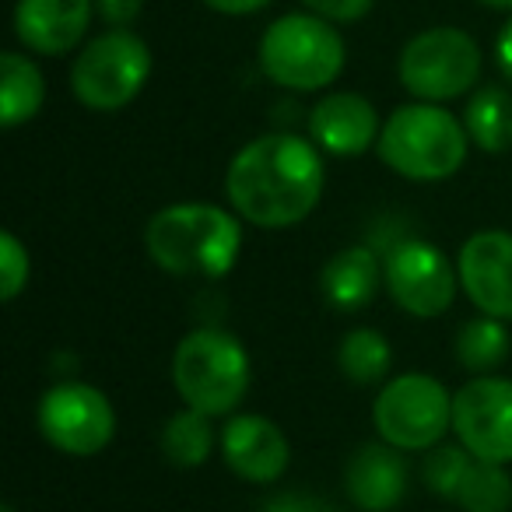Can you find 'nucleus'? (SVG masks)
<instances>
[{
  "mask_svg": "<svg viewBox=\"0 0 512 512\" xmlns=\"http://www.w3.org/2000/svg\"><path fill=\"white\" fill-rule=\"evenodd\" d=\"M323 158L299 134H264L242 144L225 172L228 204L256 228H288L323 197Z\"/></svg>",
  "mask_w": 512,
  "mask_h": 512,
  "instance_id": "f257e3e1",
  "label": "nucleus"
},
{
  "mask_svg": "<svg viewBox=\"0 0 512 512\" xmlns=\"http://www.w3.org/2000/svg\"><path fill=\"white\" fill-rule=\"evenodd\" d=\"M148 256L179 278H221L235 267L242 225L232 211L204 200L169 204L144 228Z\"/></svg>",
  "mask_w": 512,
  "mask_h": 512,
  "instance_id": "f03ea898",
  "label": "nucleus"
},
{
  "mask_svg": "<svg viewBox=\"0 0 512 512\" xmlns=\"http://www.w3.org/2000/svg\"><path fill=\"white\" fill-rule=\"evenodd\" d=\"M470 134L439 102H411L393 109L379 130V158L411 183L449 179L467 158Z\"/></svg>",
  "mask_w": 512,
  "mask_h": 512,
  "instance_id": "7ed1b4c3",
  "label": "nucleus"
},
{
  "mask_svg": "<svg viewBox=\"0 0 512 512\" xmlns=\"http://www.w3.org/2000/svg\"><path fill=\"white\" fill-rule=\"evenodd\" d=\"M249 379H253V365H249L246 348L239 344V337L225 334V330H190L172 355L176 393L186 407L207 414V418L232 414L246 400Z\"/></svg>",
  "mask_w": 512,
  "mask_h": 512,
  "instance_id": "20e7f679",
  "label": "nucleus"
},
{
  "mask_svg": "<svg viewBox=\"0 0 512 512\" xmlns=\"http://www.w3.org/2000/svg\"><path fill=\"white\" fill-rule=\"evenodd\" d=\"M344 39L320 15H285L260 39V71L288 92H320L344 71Z\"/></svg>",
  "mask_w": 512,
  "mask_h": 512,
  "instance_id": "39448f33",
  "label": "nucleus"
},
{
  "mask_svg": "<svg viewBox=\"0 0 512 512\" xmlns=\"http://www.w3.org/2000/svg\"><path fill=\"white\" fill-rule=\"evenodd\" d=\"M151 50L130 29H109L78 53L71 67V92L95 113H116L130 106L148 85Z\"/></svg>",
  "mask_w": 512,
  "mask_h": 512,
  "instance_id": "423d86ee",
  "label": "nucleus"
},
{
  "mask_svg": "<svg viewBox=\"0 0 512 512\" xmlns=\"http://www.w3.org/2000/svg\"><path fill=\"white\" fill-rule=\"evenodd\" d=\"M372 421H376L379 439L397 446L400 453L432 449L453 425V397L435 376L404 372L383 383L372 404Z\"/></svg>",
  "mask_w": 512,
  "mask_h": 512,
  "instance_id": "0eeeda50",
  "label": "nucleus"
},
{
  "mask_svg": "<svg viewBox=\"0 0 512 512\" xmlns=\"http://www.w3.org/2000/svg\"><path fill=\"white\" fill-rule=\"evenodd\" d=\"M400 85L418 102H449L467 95L481 78V50L463 29L435 25L400 50Z\"/></svg>",
  "mask_w": 512,
  "mask_h": 512,
  "instance_id": "6e6552de",
  "label": "nucleus"
},
{
  "mask_svg": "<svg viewBox=\"0 0 512 512\" xmlns=\"http://www.w3.org/2000/svg\"><path fill=\"white\" fill-rule=\"evenodd\" d=\"M39 432L71 456H95L113 442L116 411L102 390L88 383H57L39 400Z\"/></svg>",
  "mask_w": 512,
  "mask_h": 512,
  "instance_id": "1a4fd4ad",
  "label": "nucleus"
},
{
  "mask_svg": "<svg viewBox=\"0 0 512 512\" xmlns=\"http://www.w3.org/2000/svg\"><path fill=\"white\" fill-rule=\"evenodd\" d=\"M456 281L460 274L453 271L446 253L425 239L397 242L383 260V285L390 299L418 320H435L453 306Z\"/></svg>",
  "mask_w": 512,
  "mask_h": 512,
  "instance_id": "9d476101",
  "label": "nucleus"
},
{
  "mask_svg": "<svg viewBox=\"0 0 512 512\" xmlns=\"http://www.w3.org/2000/svg\"><path fill=\"white\" fill-rule=\"evenodd\" d=\"M453 432L474 460L512 463V379L477 376L453 397Z\"/></svg>",
  "mask_w": 512,
  "mask_h": 512,
  "instance_id": "9b49d317",
  "label": "nucleus"
},
{
  "mask_svg": "<svg viewBox=\"0 0 512 512\" xmlns=\"http://www.w3.org/2000/svg\"><path fill=\"white\" fill-rule=\"evenodd\" d=\"M456 274L477 313L512 320V232L502 228L474 232L463 242Z\"/></svg>",
  "mask_w": 512,
  "mask_h": 512,
  "instance_id": "f8f14e48",
  "label": "nucleus"
},
{
  "mask_svg": "<svg viewBox=\"0 0 512 512\" xmlns=\"http://www.w3.org/2000/svg\"><path fill=\"white\" fill-rule=\"evenodd\" d=\"M221 456L225 463L253 484H274L288 470V439L271 418L260 414H235L221 432Z\"/></svg>",
  "mask_w": 512,
  "mask_h": 512,
  "instance_id": "ddd939ff",
  "label": "nucleus"
},
{
  "mask_svg": "<svg viewBox=\"0 0 512 512\" xmlns=\"http://www.w3.org/2000/svg\"><path fill=\"white\" fill-rule=\"evenodd\" d=\"M95 0H18L15 36L43 57H60L81 46L92 25Z\"/></svg>",
  "mask_w": 512,
  "mask_h": 512,
  "instance_id": "4468645a",
  "label": "nucleus"
},
{
  "mask_svg": "<svg viewBox=\"0 0 512 512\" xmlns=\"http://www.w3.org/2000/svg\"><path fill=\"white\" fill-rule=\"evenodd\" d=\"M379 116L372 102L358 92H334L323 95L309 113V134L316 148L330 151L337 158H355L379 141Z\"/></svg>",
  "mask_w": 512,
  "mask_h": 512,
  "instance_id": "2eb2a0df",
  "label": "nucleus"
},
{
  "mask_svg": "<svg viewBox=\"0 0 512 512\" xmlns=\"http://www.w3.org/2000/svg\"><path fill=\"white\" fill-rule=\"evenodd\" d=\"M344 484H348L351 502L362 512H390L407 495V463L390 442H369L355 449Z\"/></svg>",
  "mask_w": 512,
  "mask_h": 512,
  "instance_id": "dca6fc26",
  "label": "nucleus"
},
{
  "mask_svg": "<svg viewBox=\"0 0 512 512\" xmlns=\"http://www.w3.org/2000/svg\"><path fill=\"white\" fill-rule=\"evenodd\" d=\"M383 285V267L369 246H348L323 264L320 292L337 313H358L376 299Z\"/></svg>",
  "mask_w": 512,
  "mask_h": 512,
  "instance_id": "f3484780",
  "label": "nucleus"
},
{
  "mask_svg": "<svg viewBox=\"0 0 512 512\" xmlns=\"http://www.w3.org/2000/svg\"><path fill=\"white\" fill-rule=\"evenodd\" d=\"M43 99V71L25 53H4L0 57V123L8 130L22 127L43 109Z\"/></svg>",
  "mask_w": 512,
  "mask_h": 512,
  "instance_id": "a211bd4d",
  "label": "nucleus"
},
{
  "mask_svg": "<svg viewBox=\"0 0 512 512\" xmlns=\"http://www.w3.org/2000/svg\"><path fill=\"white\" fill-rule=\"evenodd\" d=\"M463 127L481 151L505 155L512 148V92L498 85L477 88L463 113Z\"/></svg>",
  "mask_w": 512,
  "mask_h": 512,
  "instance_id": "6ab92c4d",
  "label": "nucleus"
},
{
  "mask_svg": "<svg viewBox=\"0 0 512 512\" xmlns=\"http://www.w3.org/2000/svg\"><path fill=\"white\" fill-rule=\"evenodd\" d=\"M393 362V348L379 330L355 327L344 334L341 348H337V365L355 386H376L386 379Z\"/></svg>",
  "mask_w": 512,
  "mask_h": 512,
  "instance_id": "aec40b11",
  "label": "nucleus"
},
{
  "mask_svg": "<svg viewBox=\"0 0 512 512\" xmlns=\"http://www.w3.org/2000/svg\"><path fill=\"white\" fill-rule=\"evenodd\" d=\"M211 449H214V428L207 414L186 407V411L172 414L165 421L162 453L169 463H176V467H200V463H207Z\"/></svg>",
  "mask_w": 512,
  "mask_h": 512,
  "instance_id": "412c9836",
  "label": "nucleus"
},
{
  "mask_svg": "<svg viewBox=\"0 0 512 512\" xmlns=\"http://www.w3.org/2000/svg\"><path fill=\"white\" fill-rule=\"evenodd\" d=\"M456 358H460L463 369L477 372V376L498 369L509 358V330H505V323L484 313L481 320H467L460 327V334H456Z\"/></svg>",
  "mask_w": 512,
  "mask_h": 512,
  "instance_id": "4be33fe9",
  "label": "nucleus"
},
{
  "mask_svg": "<svg viewBox=\"0 0 512 512\" xmlns=\"http://www.w3.org/2000/svg\"><path fill=\"white\" fill-rule=\"evenodd\" d=\"M463 512H509L512 505V477L502 463L470 460L463 484L453 498Z\"/></svg>",
  "mask_w": 512,
  "mask_h": 512,
  "instance_id": "5701e85b",
  "label": "nucleus"
},
{
  "mask_svg": "<svg viewBox=\"0 0 512 512\" xmlns=\"http://www.w3.org/2000/svg\"><path fill=\"white\" fill-rule=\"evenodd\" d=\"M470 460H474V456H470L463 446L432 449V453H428V460H425V470H421V474H425L428 491H432V495H439V498H456V491H460Z\"/></svg>",
  "mask_w": 512,
  "mask_h": 512,
  "instance_id": "b1692460",
  "label": "nucleus"
},
{
  "mask_svg": "<svg viewBox=\"0 0 512 512\" xmlns=\"http://www.w3.org/2000/svg\"><path fill=\"white\" fill-rule=\"evenodd\" d=\"M29 285V249L18 242L15 232H0V288L4 302H15Z\"/></svg>",
  "mask_w": 512,
  "mask_h": 512,
  "instance_id": "393cba45",
  "label": "nucleus"
},
{
  "mask_svg": "<svg viewBox=\"0 0 512 512\" xmlns=\"http://www.w3.org/2000/svg\"><path fill=\"white\" fill-rule=\"evenodd\" d=\"M302 4L309 8V15H320L334 25H351L369 15L376 0H302Z\"/></svg>",
  "mask_w": 512,
  "mask_h": 512,
  "instance_id": "a878e982",
  "label": "nucleus"
},
{
  "mask_svg": "<svg viewBox=\"0 0 512 512\" xmlns=\"http://www.w3.org/2000/svg\"><path fill=\"white\" fill-rule=\"evenodd\" d=\"M95 11H99L102 22L113 25V29H127L144 11V0H95Z\"/></svg>",
  "mask_w": 512,
  "mask_h": 512,
  "instance_id": "bb28decb",
  "label": "nucleus"
},
{
  "mask_svg": "<svg viewBox=\"0 0 512 512\" xmlns=\"http://www.w3.org/2000/svg\"><path fill=\"white\" fill-rule=\"evenodd\" d=\"M264 512H334L323 498L299 495V491H288V495H274L264 505Z\"/></svg>",
  "mask_w": 512,
  "mask_h": 512,
  "instance_id": "cd10ccee",
  "label": "nucleus"
},
{
  "mask_svg": "<svg viewBox=\"0 0 512 512\" xmlns=\"http://www.w3.org/2000/svg\"><path fill=\"white\" fill-rule=\"evenodd\" d=\"M204 4L218 15H253V11H264L271 0H204Z\"/></svg>",
  "mask_w": 512,
  "mask_h": 512,
  "instance_id": "c85d7f7f",
  "label": "nucleus"
},
{
  "mask_svg": "<svg viewBox=\"0 0 512 512\" xmlns=\"http://www.w3.org/2000/svg\"><path fill=\"white\" fill-rule=\"evenodd\" d=\"M495 57H498V67H502L505 81H509V85H512V18H509V22H505V29L498 32Z\"/></svg>",
  "mask_w": 512,
  "mask_h": 512,
  "instance_id": "c756f323",
  "label": "nucleus"
},
{
  "mask_svg": "<svg viewBox=\"0 0 512 512\" xmlns=\"http://www.w3.org/2000/svg\"><path fill=\"white\" fill-rule=\"evenodd\" d=\"M484 8H495V11H512V0H481Z\"/></svg>",
  "mask_w": 512,
  "mask_h": 512,
  "instance_id": "7c9ffc66",
  "label": "nucleus"
},
{
  "mask_svg": "<svg viewBox=\"0 0 512 512\" xmlns=\"http://www.w3.org/2000/svg\"><path fill=\"white\" fill-rule=\"evenodd\" d=\"M0 512H15V509H8V505H4V509H0Z\"/></svg>",
  "mask_w": 512,
  "mask_h": 512,
  "instance_id": "2f4dec72",
  "label": "nucleus"
}]
</instances>
